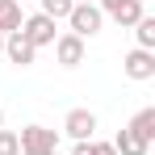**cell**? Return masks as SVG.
Listing matches in <instances>:
<instances>
[{
	"instance_id": "6da1fadb",
	"label": "cell",
	"mask_w": 155,
	"mask_h": 155,
	"mask_svg": "<svg viewBox=\"0 0 155 155\" xmlns=\"http://www.w3.org/2000/svg\"><path fill=\"white\" fill-rule=\"evenodd\" d=\"M17 143H21V155H54L59 151V134L46 126H25L17 134Z\"/></svg>"
},
{
	"instance_id": "7a4b0ae2",
	"label": "cell",
	"mask_w": 155,
	"mask_h": 155,
	"mask_svg": "<svg viewBox=\"0 0 155 155\" xmlns=\"http://www.w3.org/2000/svg\"><path fill=\"white\" fill-rule=\"evenodd\" d=\"M67 34H76V38H92V34H101L105 25V13L97 8V4H76L71 13H67Z\"/></svg>"
},
{
	"instance_id": "3957f363",
	"label": "cell",
	"mask_w": 155,
	"mask_h": 155,
	"mask_svg": "<svg viewBox=\"0 0 155 155\" xmlns=\"http://www.w3.org/2000/svg\"><path fill=\"white\" fill-rule=\"evenodd\" d=\"M21 38H25L34 51H42V46H54V38H59V34H54V21H51V17L34 13V17L21 21Z\"/></svg>"
},
{
	"instance_id": "277c9868",
	"label": "cell",
	"mask_w": 155,
	"mask_h": 155,
	"mask_svg": "<svg viewBox=\"0 0 155 155\" xmlns=\"http://www.w3.org/2000/svg\"><path fill=\"white\" fill-rule=\"evenodd\" d=\"M122 71H126V80H134V84H143V80H155V51H134L122 59Z\"/></svg>"
},
{
	"instance_id": "5b68a950",
	"label": "cell",
	"mask_w": 155,
	"mask_h": 155,
	"mask_svg": "<svg viewBox=\"0 0 155 155\" xmlns=\"http://www.w3.org/2000/svg\"><path fill=\"white\" fill-rule=\"evenodd\" d=\"M97 8H101L105 17H113L117 25H126V29H134V21H138V17H147L138 0H97Z\"/></svg>"
},
{
	"instance_id": "8992f818",
	"label": "cell",
	"mask_w": 155,
	"mask_h": 155,
	"mask_svg": "<svg viewBox=\"0 0 155 155\" xmlns=\"http://www.w3.org/2000/svg\"><path fill=\"white\" fill-rule=\"evenodd\" d=\"M63 130H67L76 143H88V138H97V113H92V109H71V113L63 117Z\"/></svg>"
},
{
	"instance_id": "52a82bcc",
	"label": "cell",
	"mask_w": 155,
	"mask_h": 155,
	"mask_svg": "<svg viewBox=\"0 0 155 155\" xmlns=\"http://www.w3.org/2000/svg\"><path fill=\"white\" fill-rule=\"evenodd\" d=\"M4 59H8V63H17V67H29V63L38 59V51L21 38V29H13V34H4Z\"/></svg>"
},
{
	"instance_id": "ba28073f",
	"label": "cell",
	"mask_w": 155,
	"mask_h": 155,
	"mask_svg": "<svg viewBox=\"0 0 155 155\" xmlns=\"http://www.w3.org/2000/svg\"><path fill=\"white\" fill-rule=\"evenodd\" d=\"M54 59H59L63 67H80V63H84V38L59 34V38H54Z\"/></svg>"
},
{
	"instance_id": "9c48e42d",
	"label": "cell",
	"mask_w": 155,
	"mask_h": 155,
	"mask_svg": "<svg viewBox=\"0 0 155 155\" xmlns=\"http://www.w3.org/2000/svg\"><path fill=\"white\" fill-rule=\"evenodd\" d=\"M126 130L151 147V143H155V109H151V105H147V109H138V113H134V122H130Z\"/></svg>"
},
{
	"instance_id": "30bf717a",
	"label": "cell",
	"mask_w": 155,
	"mask_h": 155,
	"mask_svg": "<svg viewBox=\"0 0 155 155\" xmlns=\"http://www.w3.org/2000/svg\"><path fill=\"white\" fill-rule=\"evenodd\" d=\"M21 21H25L21 4H17V0H0V34H13V29H21Z\"/></svg>"
},
{
	"instance_id": "8fae6325",
	"label": "cell",
	"mask_w": 155,
	"mask_h": 155,
	"mask_svg": "<svg viewBox=\"0 0 155 155\" xmlns=\"http://www.w3.org/2000/svg\"><path fill=\"white\" fill-rule=\"evenodd\" d=\"M113 151H117V155H151V147H147L143 138H134L130 130H117V138H113Z\"/></svg>"
},
{
	"instance_id": "7c38bea8",
	"label": "cell",
	"mask_w": 155,
	"mask_h": 155,
	"mask_svg": "<svg viewBox=\"0 0 155 155\" xmlns=\"http://www.w3.org/2000/svg\"><path fill=\"white\" fill-rule=\"evenodd\" d=\"M134 38H138V51H155V17H138Z\"/></svg>"
},
{
	"instance_id": "4fadbf2b",
	"label": "cell",
	"mask_w": 155,
	"mask_h": 155,
	"mask_svg": "<svg viewBox=\"0 0 155 155\" xmlns=\"http://www.w3.org/2000/svg\"><path fill=\"white\" fill-rule=\"evenodd\" d=\"M71 8H76L71 0H42V17H51L54 25H59V21H67V13H71Z\"/></svg>"
},
{
	"instance_id": "5bb4252c",
	"label": "cell",
	"mask_w": 155,
	"mask_h": 155,
	"mask_svg": "<svg viewBox=\"0 0 155 155\" xmlns=\"http://www.w3.org/2000/svg\"><path fill=\"white\" fill-rule=\"evenodd\" d=\"M0 155H21V143L13 130H0Z\"/></svg>"
},
{
	"instance_id": "9a60e30c",
	"label": "cell",
	"mask_w": 155,
	"mask_h": 155,
	"mask_svg": "<svg viewBox=\"0 0 155 155\" xmlns=\"http://www.w3.org/2000/svg\"><path fill=\"white\" fill-rule=\"evenodd\" d=\"M71 155H97V138H88V143H76Z\"/></svg>"
},
{
	"instance_id": "2e32d148",
	"label": "cell",
	"mask_w": 155,
	"mask_h": 155,
	"mask_svg": "<svg viewBox=\"0 0 155 155\" xmlns=\"http://www.w3.org/2000/svg\"><path fill=\"white\" fill-rule=\"evenodd\" d=\"M71 4H97V0H71Z\"/></svg>"
},
{
	"instance_id": "e0dca14e",
	"label": "cell",
	"mask_w": 155,
	"mask_h": 155,
	"mask_svg": "<svg viewBox=\"0 0 155 155\" xmlns=\"http://www.w3.org/2000/svg\"><path fill=\"white\" fill-rule=\"evenodd\" d=\"M0 54H4V34H0Z\"/></svg>"
},
{
	"instance_id": "ac0fdd59",
	"label": "cell",
	"mask_w": 155,
	"mask_h": 155,
	"mask_svg": "<svg viewBox=\"0 0 155 155\" xmlns=\"http://www.w3.org/2000/svg\"><path fill=\"white\" fill-rule=\"evenodd\" d=\"M0 130H4V109H0Z\"/></svg>"
},
{
	"instance_id": "d6986e66",
	"label": "cell",
	"mask_w": 155,
	"mask_h": 155,
	"mask_svg": "<svg viewBox=\"0 0 155 155\" xmlns=\"http://www.w3.org/2000/svg\"><path fill=\"white\" fill-rule=\"evenodd\" d=\"M138 4H151V0H138Z\"/></svg>"
}]
</instances>
